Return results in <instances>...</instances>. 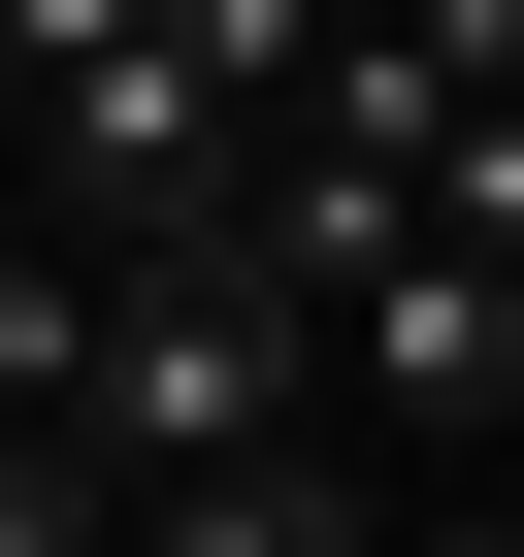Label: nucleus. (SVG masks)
Returning <instances> with one entry per match:
<instances>
[{"label": "nucleus", "instance_id": "f257e3e1", "mask_svg": "<svg viewBox=\"0 0 524 557\" xmlns=\"http://www.w3.org/2000/svg\"><path fill=\"white\" fill-rule=\"evenodd\" d=\"M99 492H197V459H262V426H328V296L296 262H229V230H164V262H99Z\"/></svg>", "mask_w": 524, "mask_h": 557}, {"label": "nucleus", "instance_id": "f03ea898", "mask_svg": "<svg viewBox=\"0 0 524 557\" xmlns=\"http://www.w3.org/2000/svg\"><path fill=\"white\" fill-rule=\"evenodd\" d=\"M328 426H361L394 492H491V426H524V262L361 230V262H328Z\"/></svg>", "mask_w": 524, "mask_h": 557}, {"label": "nucleus", "instance_id": "7ed1b4c3", "mask_svg": "<svg viewBox=\"0 0 524 557\" xmlns=\"http://www.w3.org/2000/svg\"><path fill=\"white\" fill-rule=\"evenodd\" d=\"M132 557H394V459H361V426H262V459L132 492Z\"/></svg>", "mask_w": 524, "mask_h": 557}, {"label": "nucleus", "instance_id": "20e7f679", "mask_svg": "<svg viewBox=\"0 0 524 557\" xmlns=\"http://www.w3.org/2000/svg\"><path fill=\"white\" fill-rule=\"evenodd\" d=\"M66 394H99V262H66V230H0V426H66Z\"/></svg>", "mask_w": 524, "mask_h": 557}, {"label": "nucleus", "instance_id": "39448f33", "mask_svg": "<svg viewBox=\"0 0 524 557\" xmlns=\"http://www.w3.org/2000/svg\"><path fill=\"white\" fill-rule=\"evenodd\" d=\"M132 492H99V426H0V557H99Z\"/></svg>", "mask_w": 524, "mask_h": 557}, {"label": "nucleus", "instance_id": "423d86ee", "mask_svg": "<svg viewBox=\"0 0 524 557\" xmlns=\"http://www.w3.org/2000/svg\"><path fill=\"white\" fill-rule=\"evenodd\" d=\"M99 557H132V524H99Z\"/></svg>", "mask_w": 524, "mask_h": 557}]
</instances>
